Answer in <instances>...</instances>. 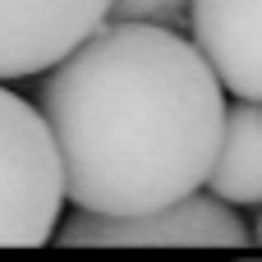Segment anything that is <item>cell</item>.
Wrapping results in <instances>:
<instances>
[{
	"label": "cell",
	"instance_id": "obj_5",
	"mask_svg": "<svg viewBox=\"0 0 262 262\" xmlns=\"http://www.w3.org/2000/svg\"><path fill=\"white\" fill-rule=\"evenodd\" d=\"M189 23L221 88L262 101V0H193Z\"/></svg>",
	"mask_w": 262,
	"mask_h": 262
},
{
	"label": "cell",
	"instance_id": "obj_7",
	"mask_svg": "<svg viewBox=\"0 0 262 262\" xmlns=\"http://www.w3.org/2000/svg\"><path fill=\"white\" fill-rule=\"evenodd\" d=\"M193 0H111L115 23H157V28H180L189 18Z\"/></svg>",
	"mask_w": 262,
	"mask_h": 262
},
{
	"label": "cell",
	"instance_id": "obj_3",
	"mask_svg": "<svg viewBox=\"0 0 262 262\" xmlns=\"http://www.w3.org/2000/svg\"><path fill=\"white\" fill-rule=\"evenodd\" d=\"M55 239L64 249H244L253 244V230L226 198L189 193L134 216L78 212L69 216V226L55 230Z\"/></svg>",
	"mask_w": 262,
	"mask_h": 262
},
{
	"label": "cell",
	"instance_id": "obj_2",
	"mask_svg": "<svg viewBox=\"0 0 262 262\" xmlns=\"http://www.w3.org/2000/svg\"><path fill=\"white\" fill-rule=\"evenodd\" d=\"M64 166L41 106L0 88V249H41L60 230Z\"/></svg>",
	"mask_w": 262,
	"mask_h": 262
},
{
	"label": "cell",
	"instance_id": "obj_8",
	"mask_svg": "<svg viewBox=\"0 0 262 262\" xmlns=\"http://www.w3.org/2000/svg\"><path fill=\"white\" fill-rule=\"evenodd\" d=\"M253 244H262V216H258V226H253Z\"/></svg>",
	"mask_w": 262,
	"mask_h": 262
},
{
	"label": "cell",
	"instance_id": "obj_6",
	"mask_svg": "<svg viewBox=\"0 0 262 262\" xmlns=\"http://www.w3.org/2000/svg\"><path fill=\"white\" fill-rule=\"evenodd\" d=\"M207 189L230 207H262V101L239 97L226 111V134Z\"/></svg>",
	"mask_w": 262,
	"mask_h": 262
},
{
	"label": "cell",
	"instance_id": "obj_1",
	"mask_svg": "<svg viewBox=\"0 0 262 262\" xmlns=\"http://www.w3.org/2000/svg\"><path fill=\"white\" fill-rule=\"evenodd\" d=\"M37 106L60 147L64 198L106 216L207 189L230 111L198 41L115 18L41 74Z\"/></svg>",
	"mask_w": 262,
	"mask_h": 262
},
{
	"label": "cell",
	"instance_id": "obj_4",
	"mask_svg": "<svg viewBox=\"0 0 262 262\" xmlns=\"http://www.w3.org/2000/svg\"><path fill=\"white\" fill-rule=\"evenodd\" d=\"M111 18V0H0V83L46 74Z\"/></svg>",
	"mask_w": 262,
	"mask_h": 262
}]
</instances>
